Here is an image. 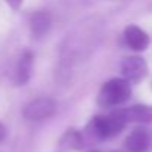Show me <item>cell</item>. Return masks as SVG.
Segmentation results:
<instances>
[{"label": "cell", "mask_w": 152, "mask_h": 152, "mask_svg": "<svg viewBox=\"0 0 152 152\" xmlns=\"http://www.w3.org/2000/svg\"><path fill=\"white\" fill-rule=\"evenodd\" d=\"M85 146L84 136L76 128H67L57 142L55 152H78Z\"/></svg>", "instance_id": "8"}, {"label": "cell", "mask_w": 152, "mask_h": 152, "mask_svg": "<svg viewBox=\"0 0 152 152\" xmlns=\"http://www.w3.org/2000/svg\"><path fill=\"white\" fill-rule=\"evenodd\" d=\"M28 26H30V33L34 39H42L43 36H46L51 30V26H52V17H51V12L49 11H36L34 14H31L30 17V21H28Z\"/></svg>", "instance_id": "10"}, {"label": "cell", "mask_w": 152, "mask_h": 152, "mask_svg": "<svg viewBox=\"0 0 152 152\" xmlns=\"http://www.w3.org/2000/svg\"><path fill=\"white\" fill-rule=\"evenodd\" d=\"M88 152H100V151H94V149H93V151H88Z\"/></svg>", "instance_id": "14"}, {"label": "cell", "mask_w": 152, "mask_h": 152, "mask_svg": "<svg viewBox=\"0 0 152 152\" xmlns=\"http://www.w3.org/2000/svg\"><path fill=\"white\" fill-rule=\"evenodd\" d=\"M102 23L91 17L78 23L64 37L60 46V73H69L75 66L85 61L99 45Z\"/></svg>", "instance_id": "1"}, {"label": "cell", "mask_w": 152, "mask_h": 152, "mask_svg": "<svg viewBox=\"0 0 152 152\" xmlns=\"http://www.w3.org/2000/svg\"><path fill=\"white\" fill-rule=\"evenodd\" d=\"M57 113V103L49 97H37L23 107V116L27 121L49 119Z\"/></svg>", "instance_id": "4"}, {"label": "cell", "mask_w": 152, "mask_h": 152, "mask_svg": "<svg viewBox=\"0 0 152 152\" xmlns=\"http://www.w3.org/2000/svg\"><path fill=\"white\" fill-rule=\"evenodd\" d=\"M6 2V5L11 8V9H14V11H18L20 8H21V5H23V0H5Z\"/></svg>", "instance_id": "12"}, {"label": "cell", "mask_w": 152, "mask_h": 152, "mask_svg": "<svg viewBox=\"0 0 152 152\" xmlns=\"http://www.w3.org/2000/svg\"><path fill=\"white\" fill-rule=\"evenodd\" d=\"M124 42L130 49H133L136 52H143L148 49V46L151 43V37L139 26L130 24L124 28Z\"/></svg>", "instance_id": "7"}, {"label": "cell", "mask_w": 152, "mask_h": 152, "mask_svg": "<svg viewBox=\"0 0 152 152\" xmlns=\"http://www.w3.org/2000/svg\"><path fill=\"white\" fill-rule=\"evenodd\" d=\"M112 152H118V151H112Z\"/></svg>", "instance_id": "15"}, {"label": "cell", "mask_w": 152, "mask_h": 152, "mask_svg": "<svg viewBox=\"0 0 152 152\" xmlns=\"http://www.w3.org/2000/svg\"><path fill=\"white\" fill-rule=\"evenodd\" d=\"M148 63L140 55H130L121 61V73L130 84H139L148 76Z\"/></svg>", "instance_id": "5"}, {"label": "cell", "mask_w": 152, "mask_h": 152, "mask_svg": "<svg viewBox=\"0 0 152 152\" xmlns=\"http://www.w3.org/2000/svg\"><path fill=\"white\" fill-rule=\"evenodd\" d=\"M33 61L34 55L31 51H24L17 63L15 67V84L17 85H26L30 78H31V72H33Z\"/></svg>", "instance_id": "11"}, {"label": "cell", "mask_w": 152, "mask_h": 152, "mask_svg": "<svg viewBox=\"0 0 152 152\" xmlns=\"http://www.w3.org/2000/svg\"><path fill=\"white\" fill-rule=\"evenodd\" d=\"M131 97V84L124 78H112L106 81L99 93V104L103 107H116L128 102Z\"/></svg>", "instance_id": "3"}, {"label": "cell", "mask_w": 152, "mask_h": 152, "mask_svg": "<svg viewBox=\"0 0 152 152\" xmlns=\"http://www.w3.org/2000/svg\"><path fill=\"white\" fill-rule=\"evenodd\" d=\"M125 152H151L152 151V131L139 125L130 131L124 140Z\"/></svg>", "instance_id": "6"}, {"label": "cell", "mask_w": 152, "mask_h": 152, "mask_svg": "<svg viewBox=\"0 0 152 152\" xmlns=\"http://www.w3.org/2000/svg\"><path fill=\"white\" fill-rule=\"evenodd\" d=\"M119 110L127 124H151L152 122L151 104H133L130 107H121Z\"/></svg>", "instance_id": "9"}, {"label": "cell", "mask_w": 152, "mask_h": 152, "mask_svg": "<svg viewBox=\"0 0 152 152\" xmlns=\"http://www.w3.org/2000/svg\"><path fill=\"white\" fill-rule=\"evenodd\" d=\"M125 127H127V122L124 121L119 109H115L104 115H96L88 122L85 133H82L84 142L85 139L91 142H103V140L116 137L118 134L124 131Z\"/></svg>", "instance_id": "2"}, {"label": "cell", "mask_w": 152, "mask_h": 152, "mask_svg": "<svg viewBox=\"0 0 152 152\" xmlns=\"http://www.w3.org/2000/svg\"><path fill=\"white\" fill-rule=\"evenodd\" d=\"M6 136H8V130H6L3 122H0V145L6 140Z\"/></svg>", "instance_id": "13"}]
</instances>
